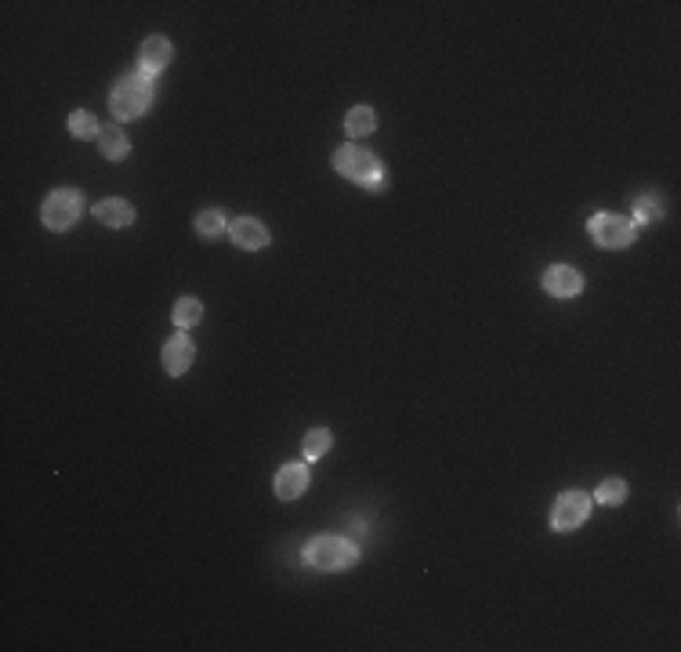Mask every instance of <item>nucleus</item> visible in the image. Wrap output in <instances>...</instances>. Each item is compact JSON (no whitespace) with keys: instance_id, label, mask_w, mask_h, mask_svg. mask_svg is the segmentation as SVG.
I'll use <instances>...</instances> for the list:
<instances>
[{"instance_id":"423d86ee","label":"nucleus","mask_w":681,"mask_h":652,"mask_svg":"<svg viewBox=\"0 0 681 652\" xmlns=\"http://www.w3.org/2000/svg\"><path fill=\"white\" fill-rule=\"evenodd\" d=\"M587 515H591V497L580 493V490H569V493H562V497L555 500L551 529H555V533H573V529H580V526L587 522Z\"/></svg>"},{"instance_id":"f8f14e48","label":"nucleus","mask_w":681,"mask_h":652,"mask_svg":"<svg viewBox=\"0 0 681 652\" xmlns=\"http://www.w3.org/2000/svg\"><path fill=\"white\" fill-rule=\"evenodd\" d=\"M95 217H98L102 225H109V229H124V225L134 222V207L127 199H102L95 207Z\"/></svg>"},{"instance_id":"0eeeda50","label":"nucleus","mask_w":681,"mask_h":652,"mask_svg":"<svg viewBox=\"0 0 681 652\" xmlns=\"http://www.w3.org/2000/svg\"><path fill=\"white\" fill-rule=\"evenodd\" d=\"M544 290L551 298H558V301H569V298H576L584 290V276L576 269H569V265H551L544 272Z\"/></svg>"},{"instance_id":"9d476101","label":"nucleus","mask_w":681,"mask_h":652,"mask_svg":"<svg viewBox=\"0 0 681 652\" xmlns=\"http://www.w3.org/2000/svg\"><path fill=\"white\" fill-rule=\"evenodd\" d=\"M170 59H174V48L167 44V37H149L142 48H138V62H142V73H160V69H167L170 66Z\"/></svg>"},{"instance_id":"a211bd4d","label":"nucleus","mask_w":681,"mask_h":652,"mask_svg":"<svg viewBox=\"0 0 681 652\" xmlns=\"http://www.w3.org/2000/svg\"><path fill=\"white\" fill-rule=\"evenodd\" d=\"M69 131L77 134V138H98V131H102V124L91 116V113H84V109H77V113H69Z\"/></svg>"},{"instance_id":"20e7f679","label":"nucleus","mask_w":681,"mask_h":652,"mask_svg":"<svg viewBox=\"0 0 681 652\" xmlns=\"http://www.w3.org/2000/svg\"><path fill=\"white\" fill-rule=\"evenodd\" d=\"M80 210H84V196L73 192V188H59L44 199V210H41V222L51 229V233H66L80 222Z\"/></svg>"},{"instance_id":"39448f33","label":"nucleus","mask_w":681,"mask_h":652,"mask_svg":"<svg viewBox=\"0 0 681 652\" xmlns=\"http://www.w3.org/2000/svg\"><path fill=\"white\" fill-rule=\"evenodd\" d=\"M587 233L605 251H620V247L634 243V222H627V217H620V214H594L587 222Z\"/></svg>"},{"instance_id":"7ed1b4c3","label":"nucleus","mask_w":681,"mask_h":652,"mask_svg":"<svg viewBox=\"0 0 681 652\" xmlns=\"http://www.w3.org/2000/svg\"><path fill=\"white\" fill-rule=\"evenodd\" d=\"M305 558L323 573H341V569H352L359 562V547L345 537H316L305 547Z\"/></svg>"},{"instance_id":"1a4fd4ad","label":"nucleus","mask_w":681,"mask_h":652,"mask_svg":"<svg viewBox=\"0 0 681 652\" xmlns=\"http://www.w3.org/2000/svg\"><path fill=\"white\" fill-rule=\"evenodd\" d=\"M192 359H196V348H192V341H189L185 334H178V337H170V341L163 344V370H167L170 377H181V373L192 366Z\"/></svg>"},{"instance_id":"ddd939ff","label":"nucleus","mask_w":681,"mask_h":652,"mask_svg":"<svg viewBox=\"0 0 681 652\" xmlns=\"http://www.w3.org/2000/svg\"><path fill=\"white\" fill-rule=\"evenodd\" d=\"M98 145H102V156L106 160H124L127 156V149H131V142H127V134L116 127V124H102V131H98Z\"/></svg>"},{"instance_id":"6e6552de","label":"nucleus","mask_w":681,"mask_h":652,"mask_svg":"<svg viewBox=\"0 0 681 652\" xmlns=\"http://www.w3.org/2000/svg\"><path fill=\"white\" fill-rule=\"evenodd\" d=\"M229 240L240 247V251H265L269 247V229L254 217H236L229 225Z\"/></svg>"},{"instance_id":"9b49d317","label":"nucleus","mask_w":681,"mask_h":652,"mask_svg":"<svg viewBox=\"0 0 681 652\" xmlns=\"http://www.w3.org/2000/svg\"><path fill=\"white\" fill-rule=\"evenodd\" d=\"M308 490V468L305 464H287L276 475V497L280 500H298Z\"/></svg>"},{"instance_id":"6ab92c4d","label":"nucleus","mask_w":681,"mask_h":652,"mask_svg":"<svg viewBox=\"0 0 681 652\" xmlns=\"http://www.w3.org/2000/svg\"><path fill=\"white\" fill-rule=\"evenodd\" d=\"M594 500H602V504H623L627 500V482L623 479H605L594 490Z\"/></svg>"},{"instance_id":"f257e3e1","label":"nucleus","mask_w":681,"mask_h":652,"mask_svg":"<svg viewBox=\"0 0 681 652\" xmlns=\"http://www.w3.org/2000/svg\"><path fill=\"white\" fill-rule=\"evenodd\" d=\"M334 170H337L341 178L363 185V188H381V181H384L381 160H377L370 149H359V145H341V149L334 152Z\"/></svg>"},{"instance_id":"4468645a","label":"nucleus","mask_w":681,"mask_h":652,"mask_svg":"<svg viewBox=\"0 0 681 652\" xmlns=\"http://www.w3.org/2000/svg\"><path fill=\"white\" fill-rule=\"evenodd\" d=\"M373 127H377V113H373L370 106H355V109H348V116H345V131H348L352 138H366V134H373Z\"/></svg>"},{"instance_id":"f03ea898","label":"nucleus","mask_w":681,"mask_h":652,"mask_svg":"<svg viewBox=\"0 0 681 652\" xmlns=\"http://www.w3.org/2000/svg\"><path fill=\"white\" fill-rule=\"evenodd\" d=\"M152 106V77L149 73H127L113 87V113L116 120H138Z\"/></svg>"},{"instance_id":"dca6fc26","label":"nucleus","mask_w":681,"mask_h":652,"mask_svg":"<svg viewBox=\"0 0 681 652\" xmlns=\"http://www.w3.org/2000/svg\"><path fill=\"white\" fill-rule=\"evenodd\" d=\"M330 443H334L330 427H312V431L305 435V457H308V461H319V457L330 450Z\"/></svg>"},{"instance_id":"f3484780","label":"nucleus","mask_w":681,"mask_h":652,"mask_svg":"<svg viewBox=\"0 0 681 652\" xmlns=\"http://www.w3.org/2000/svg\"><path fill=\"white\" fill-rule=\"evenodd\" d=\"M196 233H199L203 240L221 236V233H225V214H221V210H203V214L196 217Z\"/></svg>"},{"instance_id":"aec40b11","label":"nucleus","mask_w":681,"mask_h":652,"mask_svg":"<svg viewBox=\"0 0 681 652\" xmlns=\"http://www.w3.org/2000/svg\"><path fill=\"white\" fill-rule=\"evenodd\" d=\"M659 214H663L659 196H641V199L634 203V222H656Z\"/></svg>"},{"instance_id":"2eb2a0df","label":"nucleus","mask_w":681,"mask_h":652,"mask_svg":"<svg viewBox=\"0 0 681 652\" xmlns=\"http://www.w3.org/2000/svg\"><path fill=\"white\" fill-rule=\"evenodd\" d=\"M199 319H203V305H199L196 298H181V301L174 305V326H178V330H192Z\"/></svg>"}]
</instances>
